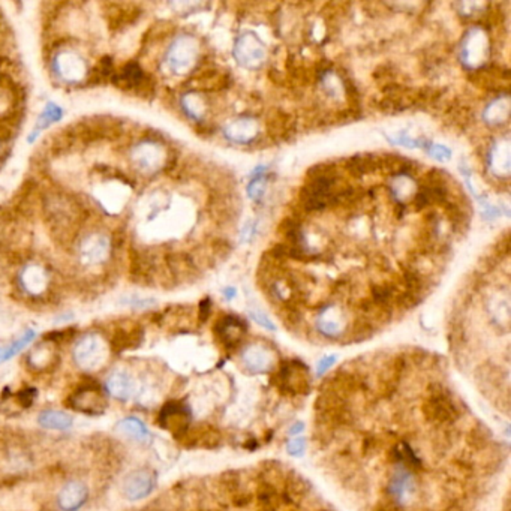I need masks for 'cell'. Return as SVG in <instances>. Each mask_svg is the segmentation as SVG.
<instances>
[{
  "mask_svg": "<svg viewBox=\"0 0 511 511\" xmlns=\"http://www.w3.org/2000/svg\"><path fill=\"white\" fill-rule=\"evenodd\" d=\"M74 362L86 372L99 371L110 357V345L98 333L81 336L74 345Z\"/></svg>",
  "mask_w": 511,
  "mask_h": 511,
  "instance_id": "obj_1",
  "label": "cell"
},
{
  "mask_svg": "<svg viewBox=\"0 0 511 511\" xmlns=\"http://www.w3.org/2000/svg\"><path fill=\"white\" fill-rule=\"evenodd\" d=\"M421 411L426 419L437 426L456 423L462 417L459 402L454 399L449 389L438 385H435L428 399L423 402Z\"/></svg>",
  "mask_w": 511,
  "mask_h": 511,
  "instance_id": "obj_2",
  "label": "cell"
},
{
  "mask_svg": "<svg viewBox=\"0 0 511 511\" xmlns=\"http://www.w3.org/2000/svg\"><path fill=\"white\" fill-rule=\"evenodd\" d=\"M309 369L299 360L283 362L273 376V384L288 394H306L309 392Z\"/></svg>",
  "mask_w": 511,
  "mask_h": 511,
  "instance_id": "obj_3",
  "label": "cell"
},
{
  "mask_svg": "<svg viewBox=\"0 0 511 511\" xmlns=\"http://www.w3.org/2000/svg\"><path fill=\"white\" fill-rule=\"evenodd\" d=\"M66 405L74 411L87 415H102L107 411L106 397H103L99 384L94 381L83 383L72 390L66 399Z\"/></svg>",
  "mask_w": 511,
  "mask_h": 511,
  "instance_id": "obj_4",
  "label": "cell"
},
{
  "mask_svg": "<svg viewBox=\"0 0 511 511\" xmlns=\"http://www.w3.org/2000/svg\"><path fill=\"white\" fill-rule=\"evenodd\" d=\"M75 252L78 255L81 266H102L110 260L111 240L107 234L101 231H90L80 239Z\"/></svg>",
  "mask_w": 511,
  "mask_h": 511,
  "instance_id": "obj_5",
  "label": "cell"
},
{
  "mask_svg": "<svg viewBox=\"0 0 511 511\" xmlns=\"http://www.w3.org/2000/svg\"><path fill=\"white\" fill-rule=\"evenodd\" d=\"M192 415L191 408L182 401H168L159 410L156 423L160 428L174 435V438H183L189 432Z\"/></svg>",
  "mask_w": 511,
  "mask_h": 511,
  "instance_id": "obj_6",
  "label": "cell"
},
{
  "mask_svg": "<svg viewBox=\"0 0 511 511\" xmlns=\"http://www.w3.org/2000/svg\"><path fill=\"white\" fill-rule=\"evenodd\" d=\"M50 271L42 264L31 262L17 273V285L24 296L31 299L42 297L50 287Z\"/></svg>",
  "mask_w": 511,
  "mask_h": 511,
  "instance_id": "obj_7",
  "label": "cell"
},
{
  "mask_svg": "<svg viewBox=\"0 0 511 511\" xmlns=\"http://www.w3.org/2000/svg\"><path fill=\"white\" fill-rule=\"evenodd\" d=\"M196 44L191 36H178L174 42L168 47L165 54V63L169 71L174 74H186L192 68L196 60Z\"/></svg>",
  "mask_w": 511,
  "mask_h": 511,
  "instance_id": "obj_8",
  "label": "cell"
},
{
  "mask_svg": "<svg viewBox=\"0 0 511 511\" xmlns=\"http://www.w3.org/2000/svg\"><path fill=\"white\" fill-rule=\"evenodd\" d=\"M156 487V476L153 471L140 468L129 472V474L123 478L122 483V494L129 501H140L144 499Z\"/></svg>",
  "mask_w": 511,
  "mask_h": 511,
  "instance_id": "obj_9",
  "label": "cell"
},
{
  "mask_svg": "<svg viewBox=\"0 0 511 511\" xmlns=\"http://www.w3.org/2000/svg\"><path fill=\"white\" fill-rule=\"evenodd\" d=\"M106 390L112 397V399L120 401V402H128L132 397L143 393L141 384L138 383L137 378L128 371H119L111 372L106 381Z\"/></svg>",
  "mask_w": 511,
  "mask_h": 511,
  "instance_id": "obj_10",
  "label": "cell"
},
{
  "mask_svg": "<svg viewBox=\"0 0 511 511\" xmlns=\"http://www.w3.org/2000/svg\"><path fill=\"white\" fill-rule=\"evenodd\" d=\"M131 160L135 169L141 173H155L164 164L160 147L153 141H141L131 151Z\"/></svg>",
  "mask_w": 511,
  "mask_h": 511,
  "instance_id": "obj_11",
  "label": "cell"
},
{
  "mask_svg": "<svg viewBox=\"0 0 511 511\" xmlns=\"http://www.w3.org/2000/svg\"><path fill=\"white\" fill-rule=\"evenodd\" d=\"M234 58L246 68H257L266 58L264 45L253 33L240 36L234 45Z\"/></svg>",
  "mask_w": 511,
  "mask_h": 511,
  "instance_id": "obj_12",
  "label": "cell"
},
{
  "mask_svg": "<svg viewBox=\"0 0 511 511\" xmlns=\"http://www.w3.org/2000/svg\"><path fill=\"white\" fill-rule=\"evenodd\" d=\"M112 81L116 86L123 90H132L135 93L144 92L147 87H151L147 81V75L144 69L137 62H129L123 65L122 68L112 75Z\"/></svg>",
  "mask_w": 511,
  "mask_h": 511,
  "instance_id": "obj_13",
  "label": "cell"
},
{
  "mask_svg": "<svg viewBox=\"0 0 511 511\" xmlns=\"http://www.w3.org/2000/svg\"><path fill=\"white\" fill-rule=\"evenodd\" d=\"M89 489L83 481L72 480L60 489L58 495V505L62 511H78L87 503Z\"/></svg>",
  "mask_w": 511,
  "mask_h": 511,
  "instance_id": "obj_14",
  "label": "cell"
},
{
  "mask_svg": "<svg viewBox=\"0 0 511 511\" xmlns=\"http://www.w3.org/2000/svg\"><path fill=\"white\" fill-rule=\"evenodd\" d=\"M56 346L58 345H54L44 339L40 345H36L32 351L27 354L26 357L27 367L36 374L50 371V367H53L59 362L58 349H56Z\"/></svg>",
  "mask_w": 511,
  "mask_h": 511,
  "instance_id": "obj_15",
  "label": "cell"
},
{
  "mask_svg": "<svg viewBox=\"0 0 511 511\" xmlns=\"http://www.w3.org/2000/svg\"><path fill=\"white\" fill-rule=\"evenodd\" d=\"M318 330L327 337H336L344 331L345 327V317L344 312L337 309L336 306H326L319 312L318 319Z\"/></svg>",
  "mask_w": 511,
  "mask_h": 511,
  "instance_id": "obj_16",
  "label": "cell"
},
{
  "mask_svg": "<svg viewBox=\"0 0 511 511\" xmlns=\"http://www.w3.org/2000/svg\"><path fill=\"white\" fill-rule=\"evenodd\" d=\"M116 430L119 435L141 444H147L151 439V433L147 429V426L137 417H126L120 420L116 426Z\"/></svg>",
  "mask_w": 511,
  "mask_h": 511,
  "instance_id": "obj_17",
  "label": "cell"
},
{
  "mask_svg": "<svg viewBox=\"0 0 511 511\" xmlns=\"http://www.w3.org/2000/svg\"><path fill=\"white\" fill-rule=\"evenodd\" d=\"M37 424L49 430H68L72 428L74 417L71 414L59 410H49L37 415Z\"/></svg>",
  "mask_w": 511,
  "mask_h": 511,
  "instance_id": "obj_18",
  "label": "cell"
},
{
  "mask_svg": "<svg viewBox=\"0 0 511 511\" xmlns=\"http://www.w3.org/2000/svg\"><path fill=\"white\" fill-rule=\"evenodd\" d=\"M62 117H63V108L60 106H58V103H54V102L47 103L44 111L41 112V116L37 117V122L32 131V134L29 135V143H33V141L40 137V134L44 129L50 128L51 125H54V123L60 122Z\"/></svg>",
  "mask_w": 511,
  "mask_h": 511,
  "instance_id": "obj_19",
  "label": "cell"
},
{
  "mask_svg": "<svg viewBox=\"0 0 511 511\" xmlns=\"http://www.w3.org/2000/svg\"><path fill=\"white\" fill-rule=\"evenodd\" d=\"M224 132L225 137L234 141V143L246 144L255 137V123L249 119H240L237 122L230 123Z\"/></svg>",
  "mask_w": 511,
  "mask_h": 511,
  "instance_id": "obj_20",
  "label": "cell"
},
{
  "mask_svg": "<svg viewBox=\"0 0 511 511\" xmlns=\"http://www.w3.org/2000/svg\"><path fill=\"white\" fill-rule=\"evenodd\" d=\"M415 194V185L412 178L408 174L396 176L392 186V195L396 201H406L408 198H412Z\"/></svg>",
  "mask_w": 511,
  "mask_h": 511,
  "instance_id": "obj_21",
  "label": "cell"
},
{
  "mask_svg": "<svg viewBox=\"0 0 511 511\" xmlns=\"http://www.w3.org/2000/svg\"><path fill=\"white\" fill-rule=\"evenodd\" d=\"M35 337H36V331L35 330H32V328L26 330L20 337L15 339L11 345L3 349L2 355H0V362L11 360V358L15 357L18 353H22L26 346H29L33 342V340H35Z\"/></svg>",
  "mask_w": 511,
  "mask_h": 511,
  "instance_id": "obj_22",
  "label": "cell"
},
{
  "mask_svg": "<svg viewBox=\"0 0 511 511\" xmlns=\"http://www.w3.org/2000/svg\"><path fill=\"white\" fill-rule=\"evenodd\" d=\"M244 362L246 365L249 366V369H252L253 372H261L266 369L267 363H269V357L267 354H264L262 351H260V348L252 349V351L244 354Z\"/></svg>",
  "mask_w": 511,
  "mask_h": 511,
  "instance_id": "obj_23",
  "label": "cell"
},
{
  "mask_svg": "<svg viewBox=\"0 0 511 511\" xmlns=\"http://www.w3.org/2000/svg\"><path fill=\"white\" fill-rule=\"evenodd\" d=\"M36 396H37L36 389H33V387H24V389L18 390L12 396V399H14L15 405H18L22 410H24V408H31V406L35 402V399H36Z\"/></svg>",
  "mask_w": 511,
  "mask_h": 511,
  "instance_id": "obj_24",
  "label": "cell"
},
{
  "mask_svg": "<svg viewBox=\"0 0 511 511\" xmlns=\"http://www.w3.org/2000/svg\"><path fill=\"white\" fill-rule=\"evenodd\" d=\"M248 191H249V196L252 198V200L260 201V198L264 194V177L262 176L255 177L253 181L249 183Z\"/></svg>",
  "mask_w": 511,
  "mask_h": 511,
  "instance_id": "obj_25",
  "label": "cell"
},
{
  "mask_svg": "<svg viewBox=\"0 0 511 511\" xmlns=\"http://www.w3.org/2000/svg\"><path fill=\"white\" fill-rule=\"evenodd\" d=\"M306 447V439L305 438H294L288 444V453L292 456H301L303 451Z\"/></svg>",
  "mask_w": 511,
  "mask_h": 511,
  "instance_id": "obj_26",
  "label": "cell"
},
{
  "mask_svg": "<svg viewBox=\"0 0 511 511\" xmlns=\"http://www.w3.org/2000/svg\"><path fill=\"white\" fill-rule=\"evenodd\" d=\"M429 153L435 158V159H439V160H449L450 156H451V151L444 147V146H438V144H433V146H429Z\"/></svg>",
  "mask_w": 511,
  "mask_h": 511,
  "instance_id": "obj_27",
  "label": "cell"
},
{
  "mask_svg": "<svg viewBox=\"0 0 511 511\" xmlns=\"http://www.w3.org/2000/svg\"><path fill=\"white\" fill-rule=\"evenodd\" d=\"M210 310H212V303H210V299H204V300L200 303V319H201V321H206L207 318H209Z\"/></svg>",
  "mask_w": 511,
  "mask_h": 511,
  "instance_id": "obj_28",
  "label": "cell"
},
{
  "mask_svg": "<svg viewBox=\"0 0 511 511\" xmlns=\"http://www.w3.org/2000/svg\"><path fill=\"white\" fill-rule=\"evenodd\" d=\"M335 363V357H326L324 360L319 362V366H318V374H323L324 371H327V369Z\"/></svg>",
  "mask_w": 511,
  "mask_h": 511,
  "instance_id": "obj_29",
  "label": "cell"
},
{
  "mask_svg": "<svg viewBox=\"0 0 511 511\" xmlns=\"http://www.w3.org/2000/svg\"><path fill=\"white\" fill-rule=\"evenodd\" d=\"M253 318L257 319L258 323H261L264 327H267V328H270V330H274V326L270 323V321H269L266 317H262V315H255V314H253Z\"/></svg>",
  "mask_w": 511,
  "mask_h": 511,
  "instance_id": "obj_30",
  "label": "cell"
},
{
  "mask_svg": "<svg viewBox=\"0 0 511 511\" xmlns=\"http://www.w3.org/2000/svg\"><path fill=\"white\" fill-rule=\"evenodd\" d=\"M224 294L226 296V299H233L234 296H235V290L234 288H226V290H224Z\"/></svg>",
  "mask_w": 511,
  "mask_h": 511,
  "instance_id": "obj_31",
  "label": "cell"
},
{
  "mask_svg": "<svg viewBox=\"0 0 511 511\" xmlns=\"http://www.w3.org/2000/svg\"><path fill=\"white\" fill-rule=\"evenodd\" d=\"M0 355H2V349H0Z\"/></svg>",
  "mask_w": 511,
  "mask_h": 511,
  "instance_id": "obj_32",
  "label": "cell"
}]
</instances>
